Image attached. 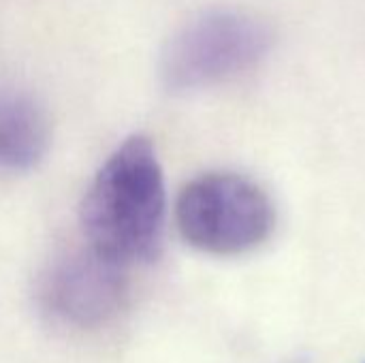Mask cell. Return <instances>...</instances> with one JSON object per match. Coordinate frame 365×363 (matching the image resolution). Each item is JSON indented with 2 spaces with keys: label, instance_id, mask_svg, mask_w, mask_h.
I'll use <instances>...</instances> for the list:
<instances>
[{
  "label": "cell",
  "instance_id": "obj_1",
  "mask_svg": "<svg viewBox=\"0 0 365 363\" xmlns=\"http://www.w3.org/2000/svg\"><path fill=\"white\" fill-rule=\"evenodd\" d=\"M165 175L150 137L133 135L103 163L81 201L88 248L124 267L152 263L163 248Z\"/></svg>",
  "mask_w": 365,
  "mask_h": 363
},
{
  "label": "cell",
  "instance_id": "obj_2",
  "mask_svg": "<svg viewBox=\"0 0 365 363\" xmlns=\"http://www.w3.org/2000/svg\"><path fill=\"white\" fill-rule=\"evenodd\" d=\"M276 205L255 180L233 171L192 178L178 195L182 237L214 257H240L263 246L276 231Z\"/></svg>",
  "mask_w": 365,
  "mask_h": 363
},
{
  "label": "cell",
  "instance_id": "obj_3",
  "mask_svg": "<svg viewBox=\"0 0 365 363\" xmlns=\"http://www.w3.org/2000/svg\"><path fill=\"white\" fill-rule=\"evenodd\" d=\"M272 41V30L250 13L205 11L165 45L160 79L175 94L218 86L257 66L269 51Z\"/></svg>",
  "mask_w": 365,
  "mask_h": 363
},
{
  "label": "cell",
  "instance_id": "obj_4",
  "mask_svg": "<svg viewBox=\"0 0 365 363\" xmlns=\"http://www.w3.org/2000/svg\"><path fill=\"white\" fill-rule=\"evenodd\" d=\"M128 267L88 250L58 257L38 282L41 308L75 329H101L128 306Z\"/></svg>",
  "mask_w": 365,
  "mask_h": 363
},
{
  "label": "cell",
  "instance_id": "obj_5",
  "mask_svg": "<svg viewBox=\"0 0 365 363\" xmlns=\"http://www.w3.org/2000/svg\"><path fill=\"white\" fill-rule=\"evenodd\" d=\"M49 143L51 124L45 107L24 88L0 83V169H34Z\"/></svg>",
  "mask_w": 365,
  "mask_h": 363
},
{
  "label": "cell",
  "instance_id": "obj_6",
  "mask_svg": "<svg viewBox=\"0 0 365 363\" xmlns=\"http://www.w3.org/2000/svg\"><path fill=\"white\" fill-rule=\"evenodd\" d=\"M287 363H310V359L308 357H297V359H291V362Z\"/></svg>",
  "mask_w": 365,
  "mask_h": 363
}]
</instances>
